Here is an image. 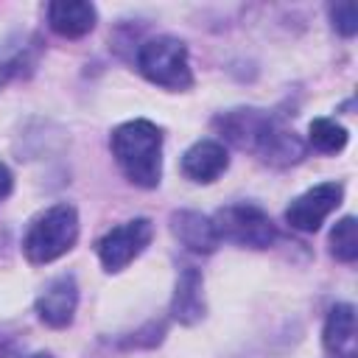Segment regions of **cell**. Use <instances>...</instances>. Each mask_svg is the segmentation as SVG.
Returning a JSON list of instances; mask_svg holds the SVG:
<instances>
[{"instance_id":"obj_15","label":"cell","mask_w":358,"mask_h":358,"mask_svg":"<svg viewBox=\"0 0 358 358\" xmlns=\"http://www.w3.org/2000/svg\"><path fill=\"white\" fill-rule=\"evenodd\" d=\"M330 255L341 263H352L358 257V224L352 215H344L330 229Z\"/></svg>"},{"instance_id":"obj_3","label":"cell","mask_w":358,"mask_h":358,"mask_svg":"<svg viewBox=\"0 0 358 358\" xmlns=\"http://www.w3.org/2000/svg\"><path fill=\"white\" fill-rule=\"evenodd\" d=\"M78 241V213L73 204L62 201L42 210L25 229L22 255L34 266H45L67 255Z\"/></svg>"},{"instance_id":"obj_12","label":"cell","mask_w":358,"mask_h":358,"mask_svg":"<svg viewBox=\"0 0 358 358\" xmlns=\"http://www.w3.org/2000/svg\"><path fill=\"white\" fill-rule=\"evenodd\" d=\"M204 280H201V271L187 266L179 280H176V288H173V299H171V316L179 322V324H196L204 319Z\"/></svg>"},{"instance_id":"obj_17","label":"cell","mask_w":358,"mask_h":358,"mask_svg":"<svg viewBox=\"0 0 358 358\" xmlns=\"http://www.w3.org/2000/svg\"><path fill=\"white\" fill-rule=\"evenodd\" d=\"M11 187H14V176H11V171L0 162V201H6V199H8Z\"/></svg>"},{"instance_id":"obj_8","label":"cell","mask_w":358,"mask_h":358,"mask_svg":"<svg viewBox=\"0 0 358 358\" xmlns=\"http://www.w3.org/2000/svg\"><path fill=\"white\" fill-rule=\"evenodd\" d=\"M78 308V285L73 274H59L53 277L42 294L36 296V316L39 322H45L48 327H67L76 316Z\"/></svg>"},{"instance_id":"obj_5","label":"cell","mask_w":358,"mask_h":358,"mask_svg":"<svg viewBox=\"0 0 358 358\" xmlns=\"http://www.w3.org/2000/svg\"><path fill=\"white\" fill-rule=\"evenodd\" d=\"M213 227L218 232V241H229L249 249H268L277 241V227L271 224L268 213L249 201L221 207L213 215Z\"/></svg>"},{"instance_id":"obj_14","label":"cell","mask_w":358,"mask_h":358,"mask_svg":"<svg viewBox=\"0 0 358 358\" xmlns=\"http://www.w3.org/2000/svg\"><path fill=\"white\" fill-rule=\"evenodd\" d=\"M350 134L341 123H336L333 117H313L310 126H308V143L322 151V154H338L344 151Z\"/></svg>"},{"instance_id":"obj_7","label":"cell","mask_w":358,"mask_h":358,"mask_svg":"<svg viewBox=\"0 0 358 358\" xmlns=\"http://www.w3.org/2000/svg\"><path fill=\"white\" fill-rule=\"evenodd\" d=\"M341 199H344L341 182H319L285 207V221L299 232H316L322 221L341 204Z\"/></svg>"},{"instance_id":"obj_9","label":"cell","mask_w":358,"mask_h":358,"mask_svg":"<svg viewBox=\"0 0 358 358\" xmlns=\"http://www.w3.org/2000/svg\"><path fill=\"white\" fill-rule=\"evenodd\" d=\"M229 168V154L218 140H199L182 154V173L190 182L210 185Z\"/></svg>"},{"instance_id":"obj_11","label":"cell","mask_w":358,"mask_h":358,"mask_svg":"<svg viewBox=\"0 0 358 358\" xmlns=\"http://www.w3.org/2000/svg\"><path fill=\"white\" fill-rule=\"evenodd\" d=\"M171 232H173V238L185 249L199 252V255H210L221 243L218 232L213 227V218H207V215H201L196 210H176V213H171Z\"/></svg>"},{"instance_id":"obj_1","label":"cell","mask_w":358,"mask_h":358,"mask_svg":"<svg viewBox=\"0 0 358 358\" xmlns=\"http://www.w3.org/2000/svg\"><path fill=\"white\" fill-rule=\"evenodd\" d=\"M213 126L218 134L232 143L241 151L255 154L260 162L271 168H288L305 159V143L294 129L282 123L274 112L255 109V106H238L229 112L215 115Z\"/></svg>"},{"instance_id":"obj_6","label":"cell","mask_w":358,"mask_h":358,"mask_svg":"<svg viewBox=\"0 0 358 358\" xmlns=\"http://www.w3.org/2000/svg\"><path fill=\"white\" fill-rule=\"evenodd\" d=\"M151 238H154L151 218H131V221H123L120 227H112L95 243V252H98V260L106 271H120L134 257H140L145 252Z\"/></svg>"},{"instance_id":"obj_13","label":"cell","mask_w":358,"mask_h":358,"mask_svg":"<svg viewBox=\"0 0 358 358\" xmlns=\"http://www.w3.org/2000/svg\"><path fill=\"white\" fill-rule=\"evenodd\" d=\"M322 341L330 358H355V308L350 302H338L330 308Z\"/></svg>"},{"instance_id":"obj_2","label":"cell","mask_w":358,"mask_h":358,"mask_svg":"<svg viewBox=\"0 0 358 358\" xmlns=\"http://www.w3.org/2000/svg\"><path fill=\"white\" fill-rule=\"evenodd\" d=\"M109 148L115 162L126 173V179L137 187H157L162 179V131L157 123L145 117H134L120 123L112 137Z\"/></svg>"},{"instance_id":"obj_16","label":"cell","mask_w":358,"mask_h":358,"mask_svg":"<svg viewBox=\"0 0 358 358\" xmlns=\"http://www.w3.org/2000/svg\"><path fill=\"white\" fill-rule=\"evenodd\" d=\"M327 11H330L333 28H336L341 36H355V34H358V8H355V3H350V0L333 3Z\"/></svg>"},{"instance_id":"obj_10","label":"cell","mask_w":358,"mask_h":358,"mask_svg":"<svg viewBox=\"0 0 358 358\" xmlns=\"http://www.w3.org/2000/svg\"><path fill=\"white\" fill-rule=\"evenodd\" d=\"M95 20H98V11L92 3H84V0L48 3V25L53 34H59L64 39L87 36L95 28Z\"/></svg>"},{"instance_id":"obj_18","label":"cell","mask_w":358,"mask_h":358,"mask_svg":"<svg viewBox=\"0 0 358 358\" xmlns=\"http://www.w3.org/2000/svg\"><path fill=\"white\" fill-rule=\"evenodd\" d=\"M31 358H53L50 352H36V355H31Z\"/></svg>"},{"instance_id":"obj_4","label":"cell","mask_w":358,"mask_h":358,"mask_svg":"<svg viewBox=\"0 0 358 358\" xmlns=\"http://www.w3.org/2000/svg\"><path fill=\"white\" fill-rule=\"evenodd\" d=\"M134 64H137L140 76L148 78L157 87H165V90H173V92H182V90H190L193 87L187 48L176 36H154V39H145L137 48Z\"/></svg>"}]
</instances>
